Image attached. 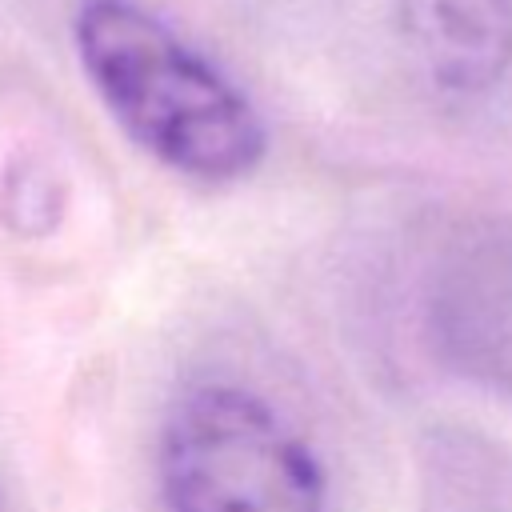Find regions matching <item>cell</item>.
Here are the masks:
<instances>
[{"label": "cell", "mask_w": 512, "mask_h": 512, "mask_svg": "<svg viewBox=\"0 0 512 512\" xmlns=\"http://www.w3.org/2000/svg\"><path fill=\"white\" fill-rule=\"evenodd\" d=\"M80 64L120 128L188 180H244L268 152L252 100L176 28L136 0H84Z\"/></svg>", "instance_id": "obj_1"}, {"label": "cell", "mask_w": 512, "mask_h": 512, "mask_svg": "<svg viewBox=\"0 0 512 512\" xmlns=\"http://www.w3.org/2000/svg\"><path fill=\"white\" fill-rule=\"evenodd\" d=\"M168 512H328L324 468L296 428L256 392L192 384L160 436Z\"/></svg>", "instance_id": "obj_2"}, {"label": "cell", "mask_w": 512, "mask_h": 512, "mask_svg": "<svg viewBox=\"0 0 512 512\" xmlns=\"http://www.w3.org/2000/svg\"><path fill=\"white\" fill-rule=\"evenodd\" d=\"M392 16L444 96H480L512 68V0H392Z\"/></svg>", "instance_id": "obj_3"}]
</instances>
